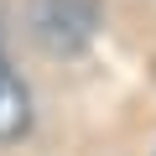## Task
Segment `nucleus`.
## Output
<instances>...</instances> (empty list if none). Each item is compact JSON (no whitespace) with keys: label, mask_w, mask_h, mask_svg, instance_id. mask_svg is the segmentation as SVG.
I'll list each match as a JSON object with an SVG mask.
<instances>
[{"label":"nucleus","mask_w":156,"mask_h":156,"mask_svg":"<svg viewBox=\"0 0 156 156\" xmlns=\"http://www.w3.org/2000/svg\"><path fill=\"white\" fill-rule=\"evenodd\" d=\"M99 0H31V37L42 52L68 57L78 47H89L99 31Z\"/></svg>","instance_id":"1"},{"label":"nucleus","mask_w":156,"mask_h":156,"mask_svg":"<svg viewBox=\"0 0 156 156\" xmlns=\"http://www.w3.org/2000/svg\"><path fill=\"white\" fill-rule=\"evenodd\" d=\"M31 130V94L26 83L5 68V57H0V146L5 140H21Z\"/></svg>","instance_id":"2"}]
</instances>
